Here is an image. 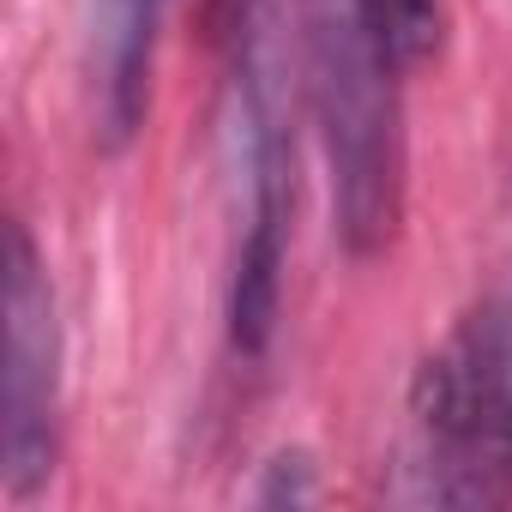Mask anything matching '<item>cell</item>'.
I'll return each instance as SVG.
<instances>
[{
	"label": "cell",
	"instance_id": "6",
	"mask_svg": "<svg viewBox=\"0 0 512 512\" xmlns=\"http://www.w3.org/2000/svg\"><path fill=\"white\" fill-rule=\"evenodd\" d=\"M260 500H314V482H308V458H272V488H260Z\"/></svg>",
	"mask_w": 512,
	"mask_h": 512
},
{
	"label": "cell",
	"instance_id": "2",
	"mask_svg": "<svg viewBox=\"0 0 512 512\" xmlns=\"http://www.w3.org/2000/svg\"><path fill=\"white\" fill-rule=\"evenodd\" d=\"M398 476L410 506L512 500V290L482 296L416 368Z\"/></svg>",
	"mask_w": 512,
	"mask_h": 512
},
{
	"label": "cell",
	"instance_id": "3",
	"mask_svg": "<svg viewBox=\"0 0 512 512\" xmlns=\"http://www.w3.org/2000/svg\"><path fill=\"white\" fill-rule=\"evenodd\" d=\"M61 428V326L55 290L25 223L7 229V368H0V482L31 494L55 470Z\"/></svg>",
	"mask_w": 512,
	"mask_h": 512
},
{
	"label": "cell",
	"instance_id": "4",
	"mask_svg": "<svg viewBox=\"0 0 512 512\" xmlns=\"http://www.w3.org/2000/svg\"><path fill=\"white\" fill-rule=\"evenodd\" d=\"M169 0H91V103L103 145H127L151 103V61Z\"/></svg>",
	"mask_w": 512,
	"mask_h": 512
},
{
	"label": "cell",
	"instance_id": "5",
	"mask_svg": "<svg viewBox=\"0 0 512 512\" xmlns=\"http://www.w3.org/2000/svg\"><path fill=\"white\" fill-rule=\"evenodd\" d=\"M368 7L398 67H422L440 49V0H368Z\"/></svg>",
	"mask_w": 512,
	"mask_h": 512
},
{
	"label": "cell",
	"instance_id": "1",
	"mask_svg": "<svg viewBox=\"0 0 512 512\" xmlns=\"http://www.w3.org/2000/svg\"><path fill=\"white\" fill-rule=\"evenodd\" d=\"M302 85L332 169L338 235L356 260L392 247L404 217V115L398 55L386 49L368 0H296Z\"/></svg>",
	"mask_w": 512,
	"mask_h": 512
}]
</instances>
